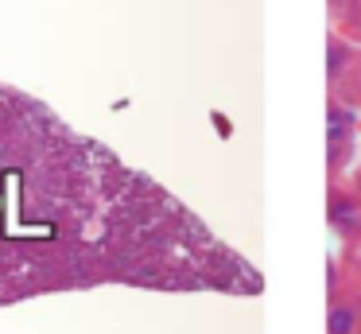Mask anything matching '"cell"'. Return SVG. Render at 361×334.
Instances as JSON below:
<instances>
[{
	"label": "cell",
	"mask_w": 361,
	"mask_h": 334,
	"mask_svg": "<svg viewBox=\"0 0 361 334\" xmlns=\"http://www.w3.org/2000/svg\"><path fill=\"white\" fill-rule=\"evenodd\" d=\"M334 4H345V0H334Z\"/></svg>",
	"instance_id": "obj_5"
},
{
	"label": "cell",
	"mask_w": 361,
	"mask_h": 334,
	"mask_svg": "<svg viewBox=\"0 0 361 334\" xmlns=\"http://www.w3.org/2000/svg\"><path fill=\"white\" fill-rule=\"evenodd\" d=\"M326 62H330V78H338V74H342V66H345V51H342V43H330Z\"/></svg>",
	"instance_id": "obj_4"
},
{
	"label": "cell",
	"mask_w": 361,
	"mask_h": 334,
	"mask_svg": "<svg viewBox=\"0 0 361 334\" xmlns=\"http://www.w3.org/2000/svg\"><path fill=\"white\" fill-rule=\"evenodd\" d=\"M353 330H357V307L334 303V307H330V318H326V334H353Z\"/></svg>",
	"instance_id": "obj_2"
},
{
	"label": "cell",
	"mask_w": 361,
	"mask_h": 334,
	"mask_svg": "<svg viewBox=\"0 0 361 334\" xmlns=\"http://www.w3.org/2000/svg\"><path fill=\"white\" fill-rule=\"evenodd\" d=\"M326 129H330V140H334V144H342V140L350 136V113H345L342 105H330V113H326Z\"/></svg>",
	"instance_id": "obj_3"
},
{
	"label": "cell",
	"mask_w": 361,
	"mask_h": 334,
	"mask_svg": "<svg viewBox=\"0 0 361 334\" xmlns=\"http://www.w3.org/2000/svg\"><path fill=\"white\" fill-rule=\"evenodd\" d=\"M330 222H334V229H342V233L361 229V206L350 198V194H338V198L330 202Z\"/></svg>",
	"instance_id": "obj_1"
}]
</instances>
